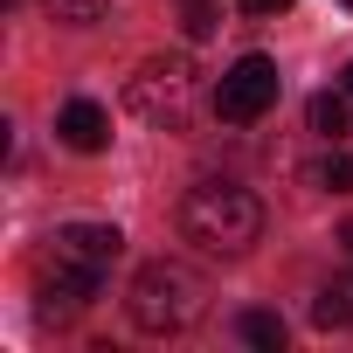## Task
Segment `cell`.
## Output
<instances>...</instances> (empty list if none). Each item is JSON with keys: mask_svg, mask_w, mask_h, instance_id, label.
<instances>
[{"mask_svg": "<svg viewBox=\"0 0 353 353\" xmlns=\"http://www.w3.org/2000/svg\"><path fill=\"white\" fill-rule=\"evenodd\" d=\"M181 236L194 250H208V256H243L263 236V201L250 188H236V181H201L181 201Z\"/></svg>", "mask_w": 353, "mask_h": 353, "instance_id": "1", "label": "cell"}, {"mask_svg": "<svg viewBox=\"0 0 353 353\" xmlns=\"http://www.w3.org/2000/svg\"><path fill=\"white\" fill-rule=\"evenodd\" d=\"M125 312H132L139 332H159V339H166V332H188V325H201V312H208V284H201V270L159 256V263H145V270L132 277Z\"/></svg>", "mask_w": 353, "mask_h": 353, "instance_id": "2", "label": "cell"}, {"mask_svg": "<svg viewBox=\"0 0 353 353\" xmlns=\"http://www.w3.org/2000/svg\"><path fill=\"white\" fill-rule=\"evenodd\" d=\"M194 97H201V77H194L188 56H152L125 77V111L152 132H188Z\"/></svg>", "mask_w": 353, "mask_h": 353, "instance_id": "3", "label": "cell"}, {"mask_svg": "<svg viewBox=\"0 0 353 353\" xmlns=\"http://www.w3.org/2000/svg\"><path fill=\"white\" fill-rule=\"evenodd\" d=\"M118 256H125V236L111 222H63L49 236V263L70 270V277H90V284H104Z\"/></svg>", "mask_w": 353, "mask_h": 353, "instance_id": "4", "label": "cell"}, {"mask_svg": "<svg viewBox=\"0 0 353 353\" xmlns=\"http://www.w3.org/2000/svg\"><path fill=\"white\" fill-rule=\"evenodd\" d=\"M277 90H284L277 63H270V56H243V63L215 83V118H222V125H256V118L277 104Z\"/></svg>", "mask_w": 353, "mask_h": 353, "instance_id": "5", "label": "cell"}, {"mask_svg": "<svg viewBox=\"0 0 353 353\" xmlns=\"http://www.w3.org/2000/svg\"><path fill=\"white\" fill-rule=\"evenodd\" d=\"M56 139H63L70 152H104V145H111V111L90 104V97H70L63 118H56Z\"/></svg>", "mask_w": 353, "mask_h": 353, "instance_id": "6", "label": "cell"}, {"mask_svg": "<svg viewBox=\"0 0 353 353\" xmlns=\"http://www.w3.org/2000/svg\"><path fill=\"white\" fill-rule=\"evenodd\" d=\"M236 332H243L250 346H263V353H277V346L291 339V325H284L277 312H263V305H256V312H243V319H236Z\"/></svg>", "mask_w": 353, "mask_h": 353, "instance_id": "7", "label": "cell"}, {"mask_svg": "<svg viewBox=\"0 0 353 353\" xmlns=\"http://www.w3.org/2000/svg\"><path fill=\"white\" fill-rule=\"evenodd\" d=\"M305 118H312L319 139H339V132H346V97H339V90H319V97L305 104Z\"/></svg>", "mask_w": 353, "mask_h": 353, "instance_id": "8", "label": "cell"}, {"mask_svg": "<svg viewBox=\"0 0 353 353\" xmlns=\"http://www.w3.org/2000/svg\"><path fill=\"white\" fill-rule=\"evenodd\" d=\"M42 8H49L63 28H97V21L111 14V0H42Z\"/></svg>", "mask_w": 353, "mask_h": 353, "instance_id": "9", "label": "cell"}, {"mask_svg": "<svg viewBox=\"0 0 353 353\" xmlns=\"http://www.w3.org/2000/svg\"><path fill=\"white\" fill-rule=\"evenodd\" d=\"M305 181H312V188H332V194H353V152H325Z\"/></svg>", "mask_w": 353, "mask_h": 353, "instance_id": "10", "label": "cell"}, {"mask_svg": "<svg viewBox=\"0 0 353 353\" xmlns=\"http://www.w3.org/2000/svg\"><path fill=\"white\" fill-rule=\"evenodd\" d=\"M312 325H325V332H332V325H353L346 291H319V298H312Z\"/></svg>", "mask_w": 353, "mask_h": 353, "instance_id": "11", "label": "cell"}, {"mask_svg": "<svg viewBox=\"0 0 353 353\" xmlns=\"http://www.w3.org/2000/svg\"><path fill=\"white\" fill-rule=\"evenodd\" d=\"M181 21H188V35H194V42H208V35H215V0H188Z\"/></svg>", "mask_w": 353, "mask_h": 353, "instance_id": "12", "label": "cell"}, {"mask_svg": "<svg viewBox=\"0 0 353 353\" xmlns=\"http://www.w3.org/2000/svg\"><path fill=\"white\" fill-rule=\"evenodd\" d=\"M236 8H243V14H284L291 0H236Z\"/></svg>", "mask_w": 353, "mask_h": 353, "instance_id": "13", "label": "cell"}, {"mask_svg": "<svg viewBox=\"0 0 353 353\" xmlns=\"http://www.w3.org/2000/svg\"><path fill=\"white\" fill-rule=\"evenodd\" d=\"M339 243H346V250H353V222H346V229H339Z\"/></svg>", "mask_w": 353, "mask_h": 353, "instance_id": "14", "label": "cell"}, {"mask_svg": "<svg viewBox=\"0 0 353 353\" xmlns=\"http://www.w3.org/2000/svg\"><path fill=\"white\" fill-rule=\"evenodd\" d=\"M346 97H353V63H346Z\"/></svg>", "mask_w": 353, "mask_h": 353, "instance_id": "15", "label": "cell"}, {"mask_svg": "<svg viewBox=\"0 0 353 353\" xmlns=\"http://www.w3.org/2000/svg\"><path fill=\"white\" fill-rule=\"evenodd\" d=\"M339 8H353V0H339Z\"/></svg>", "mask_w": 353, "mask_h": 353, "instance_id": "16", "label": "cell"}]
</instances>
